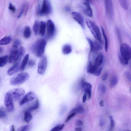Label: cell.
<instances>
[{"instance_id":"c3c4849f","label":"cell","mask_w":131,"mask_h":131,"mask_svg":"<svg viewBox=\"0 0 131 131\" xmlns=\"http://www.w3.org/2000/svg\"><path fill=\"white\" fill-rule=\"evenodd\" d=\"M82 124V121L79 119H78L77 120L75 123V126H78L81 125Z\"/></svg>"},{"instance_id":"11a10c76","label":"cell","mask_w":131,"mask_h":131,"mask_svg":"<svg viewBox=\"0 0 131 131\" xmlns=\"http://www.w3.org/2000/svg\"><path fill=\"white\" fill-rule=\"evenodd\" d=\"M100 105L101 107H103L104 105V102L103 100L101 101L100 102Z\"/></svg>"},{"instance_id":"7402d4cb","label":"cell","mask_w":131,"mask_h":131,"mask_svg":"<svg viewBox=\"0 0 131 131\" xmlns=\"http://www.w3.org/2000/svg\"><path fill=\"white\" fill-rule=\"evenodd\" d=\"M46 29V24L43 21H41L40 25L39 34L41 36H43L45 34Z\"/></svg>"},{"instance_id":"5bb4252c","label":"cell","mask_w":131,"mask_h":131,"mask_svg":"<svg viewBox=\"0 0 131 131\" xmlns=\"http://www.w3.org/2000/svg\"><path fill=\"white\" fill-rule=\"evenodd\" d=\"M92 87L91 84L87 82H84L82 85V89L87 96L89 99H90L91 97Z\"/></svg>"},{"instance_id":"8d00e7d4","label":"cell","mask_w":131,"mask_h":131,"mask_svg":"<svg viewBox=\"0 0 131 131\" xmlns=\"http://www.w3.org/2000/svg\"><path fill=\"white\" fill-rule=\"evenodd\" d=\"M21 41L19 39H16L14 41L12 48H18V47L20 45Z\"/></svg>"},{"instance_id":"3957f363","label":"cell","mask_w":131,"mask_h":131,"mask_svg":"<svg viewBox=\"0 0 131 131\" xmlns=\"http://www.w3.org/2000/svg\"><path fill=\"white\" fill-rule=\"evenodd\" d=\"M29 78V75L26 72L18 73L12 77L10 80V84L12 85H19L27 81Z\"/></svg>"},{"instance_id":"277c9868","label":"cell","mask_w":131,"mask_h":131,"mask_svg":"<svg viewBox=\"0 0 131 131\" xmlns=\"http://www.w3.org/2000/svg\"><path fill=\"white\" fill-rule=\"evenodd\" d=\"M52 8L51 3L48 0L42 1L41 7L38 10V13L40 15L48 14L52 12Z\"/></svg>"},{"instance_id":"5b68a950","label":"cell","mask_w":131,"mask_h":131,"mask_svg":"<svg viewBox=\"0 0 131 131\" xmlns=\"http://www.w3.org/2000/svg\"><path fill=\"white\" fill-rule=\"evenodd\" d=\"M120 54L126 61H128L131 58V47L127 43H122L121 45L120 48Z\"/></svg>"},{"instance_id":"30bf717a","label":"cell","mask_w":131,"mask_h":131,"mask_svg":"<svg viewBox=\"0 0 131 131\" xmlns=\"http://www.w3.org/2000/svg\"><path fill=\"white\" fill-rule=\"evenodd\" d=\"M47 34L49 37H52L55 31V27L53 21L50 19L48 20L47 23Z\"/></svg>"},{"instance_id":"816d5d0a","label":"cell","mask_w":131,"mask_h":131,"mask_svg":"<svg viewBox=\"0 0 131 131\" xmlns=\"http://www.w3.org/2000/svg\"><path fill=\"white\" fill-rule=\"evenodd\" d=\"M87 95L85 93L83 95L82 97V101L83 103L85 102L86 100Z\"/></svg>"},{"instance_id":"d6a6232c","label":"cell","mask_w":131,"mask_h":131,"mask_svg":"<svg viewBox=\"0 0 131 131\" xmlns=\"http://www.w3.org/2000/svg\"><path fill=\"white\" fill-rule=\"evenodd\" d=\"M119 3L122 8L125 10H127L128 8V4L127 1L126 0H119Z\"/></svg>"},{"instance_id":"2e32d148","label":"cell","mask_w":131,"mask_h":131,"mask_svg":"<svg viewBox=\"0 0 131 131\" xmlns=\"http://www.w3.org/2000/svg\"><path fill=\"white\" fill-rule=\"evenodd\" d=\"M19 62L16 63L8 70L7 72L8 74L11 76L16 73L20 69Z\"/></svg>"},{"instance_id":"83f0119b","label":"cell","mask_w":131,"mask_h":131,"mask_svg":"<svg viewBox=\"0 0 131 131\" xmlns=\"http://www.w3.org/2000/svg\"><path fill=\"white\" fill-rule=\"evenodd\" d=\"M11 38L10 36H6L2 38L0 40L1 45H7L10 42Z\"/></svg>"},{"instance_id":"e575fe53","label":"cell","mask_w":131,"mask_h":131,"mask_svg":"<svg viewBox=\"0 0 131 131\" xmlns=\"http://www.w3.org/2000/svg\"><path fill=\"white\" fill-rule=\"evenodd\" d=\"M109 118L110 120V124L108 129V131H112L115 125L114 121L112 116H110Z\"/></svg>"},{"instance_id":"7c38bea8","label":"cell","mask_w":131,"mask_h":131,"mask_svg":"<svg viewBox=\"0 0 131 131\" xmlns=\"http://www.w3.org/2000/svg\"><path fill=\"white\" fill-rule=\"evenodd\" d=\"M35 95L33 92L30 91L27 93L23 97L20 102V105H23L33 100L35 98Z\"/></svg>"},{"instance_id":"ab89813d","label":"cell","mask_w":131,"mask_h":131,"mask_svg":"<svg viewBox=\"0 0 131 131\" xmlns=\"http://www.w3.org/2000/svg\"><path fill=\"white\" fill-rule=\"evenodd\" d=\"M98 89L100 92L102 93H105L106 92V86L103 84H100L98 86Z\"/></svg>"},{"instance_id":"9c48e42d","label":"cell","mask_w":131,"mask_h":131,"mask_svg":"<svg viewBox=\"0 0 131 131\" xmlns=\"http://www.w3.org/2000/svg\"><path fill=\"white\" fill-rule=\"evenodd\" d=\"M47 64L46 57L44 56L42 57L39 61L37 71L39 74L42 75L44 73Z\"/></svg>"},{"instance_id":"603a6c76","label":"cell","mask_w":131,"mask_h":131,"mask_svg":"<svg viewBox=\"0 0 131 131\" xmlns=\"http://www.w3.org/2000/svg\"><path fill=\"white\" fill-rule=\"evenodd\" d=\"M72 51L71 46L68 44L64 45L62 47V51L63 53L67 55L70 53Z\"/></svg>"},{"instance_id":"52a82bcc","label":"cell","mask_w":131,"mask_h":131,"mask_svg":"<svg viewBox=\"0 0 131 131\" xmlns=\"http://www.w3.org/2000/svg\"><path fill=\"white\" fill-rule=\"evenodd\" d=\"M13 101L11 95L8 92L5 95L4 105L6 109L9 112H12L14 110Z\"/></svg>"},{"instance_id":"4fadbf2b","label":"cell","mask_w":131,"mask_h":131,"mask_svg":"<svg viewBox=\"0 0 131 131\" xmlns=\"http://www.w3.org/2000/svg\"><path fill=\"white\" fill-rule=\"evenodd\" d=\"M18 49V48H12L8 57V61L9 63H12L13 62H15L17 57Z\"/></svg>"},{"instance_id":"6f0895ef","label":"cell","mask_w":131,"mask_h":131,"mask_svg":"<svg viewBox=\"0 0 131 131\" xmlns=\"http://www.w3.org/2000/svg\"><path fill=\"white\" fill-rule=\"evenodd\" d=\"M121 131H131V130L129 129H126L122 130Z\"/></svg>"},{"instance_id":"74e56055","label":"cell","mask_w":131,"mask_h":131,"mask_svg":"<svg viewBox=\"0 0 131 131\" xmlns=\"http://www.w3.org/2000/svg\"><path fill=\"white\" fill-rule=\"evenodd\" d=\"M6 112L5 109L3 107H1L0 108V118H3L6 117Z\"/></svg>"},{"instance_id":"60d3db41","label":"cell","mask_w":131,"mask_h":131,"mask_svg":"<svg viewBox=\"0 0 131 131\" xmlns=\"http://www.w3.org/2000/svg\"><path fill=\"white\" fill-rule=\"evenodd\" d=\"M119 60L120 62L123 65H126L128 64V61L126 60L122 56L121 54H119L118 55Z\"/></svg>"},{"instance_id":"d590c367","label":"cell","mask_w":131,"mask_h":131,"mask_svg":"<svg viewBox=\"0 0 131 131\" xmlns=\"http://www.w3.org/2000/svg\"><path fill=\"white\" fill-rule=\"evenodd\" d=\"M64 126V124L58 125L53 128L50 131H59L62 129Z\"/></svg>"},{"instance_id":"94428289","label":"cell","mask_w":131,"mask_h":131,"mask_svg":"<svg viewBox=\"0 0 131 131\" xmlns=\"http://www.w3.org/2000/svg\"></svg>"},{"instance_id":"f35d334b","label":"cell","mask_w":131,"mask_h":131,"mask_svg":"<svg viewBox=\"0 0 131 131\" xmlns=\"http://www.w3.org/2000/svg\"><path fill=\"white\" fill-rule=\"evenodd\" d=\"M30 128L29 125H26L19 127L17 131H28Z\"/></svg>"},{"instance_id":"ffe728a7","label":"cell","mask_w":131,"mask_h":131,"mask_svg":"<svg viewBox=\"0 0 131 131\" xmlns=\"http://www.w3.org/2000/svg\"><path fill=\"white\" fill-rule=\"evenodd\" d=\"M102 49L101 45L96 41H93V45L91 51H96L100 50Z\"/></svg>"},{"instance_id":"e0dca14e","label":"cell","mask_w":131,"mask_h":131,"mask_svg":"<svg viewBox=\"0 0 131 131\" xmlns=\"http://www.w3.org/2000/svg\"><path fill=\"white\" fill-rule=\"evenodd\" d=\"M26 51L25 48L23 46H20L18 49L17 57L15 63L19 62L22 57L24 55Z\"/></svg>"},{"instance_id":"91938a15","label":"cell","mask_w":131,"mask_h":131,"mask_svg":"<svg viewBox=\"0 0 131 131\" xmlns=\"http://www.w3.org/2000/svg\"><path fill=\"white\" fill-rule=\"evenodd\" d=\"M130 91H131V88H130Z\"/></svg>"},{"instance_id":"681fc988","label":"cell","mask_w":131,"mask_h":131,"mask_svg":"<svg viewBox=\"0 0 131 131\" xmlns=\"http://www.w3.org/2000/svg\"><path fill=\"white\" fill-rule=\"evenodd\" d=\"M87 39L90 46L91 50L92 49V47L93 41H92L89 38H87Z\"/></svg>"},{"instance_id":"484cf974","label":"cell","mask_w":131,"mask_h":131,"mask_svg":"<svg viewBox=\"0 0 131 131\" xmlns=\"http://www.w3.org/2000/svg\"><path fill=\"white\" fill-rule=\"evenodd\" d=\"M32 119V116L30 112L25 110L24 113V120L26 123H29Z\"/></svg>"},{"instance_id":"d4e9b609","label":"cell","mask_w":131,"mask_h":131,"mask_svg":"<svg viewBox=\"0 0 131 131\" xmlns=\"http://www.w3.org/2000/svg\"><path fill=\"white\" fill-rule=\"evenodd\" d=\"M118 79L117 75H115L111 79L110 82V86L111 88L115 87L118 83Z\"/></svg>"},{"instance_id":"cb8c5ba5","label":"cell","mask_w":131,"mask_h":131,"mask_svg":"<svg viewBox=\"0 0 131 131\" xmlns=\"http://www.w3.org/2000/svg\"><path fill=\"white\" fill-rule=\"evenodd\" d=\"M40 23L37 20H35L33 25V29L34 35H37L39 33Z\"/></svg>"},{"instance_id":"836d02e7","label":"cell","mask_w":131,"mask_h":131,"mask_svg":"<svg viewBox=\"0 0 131 131\" xmlns=\"http://www.w3.org/2000/svg\"><path fill=\"white\" fill-rule=\"evenodd\" d=\"M102 70V68L101 67L96 68L93 71L92 74L96 76L99 75L101 74Z\"/></svg>"},{"instance_id":"680465c9","label":"cell","mask_w":131,"mask_h":131,"mask_svg":"<svg viewBox=\"0 0 131 131\" xmlns=\"http://www.w3.org/2000/svg\"><path fill=\"white\" fill-rule=\"evenodd\" d=\"M2 51V48L1 47L0 48V53H1Z\"/></svg>"},{"instance_id":"1f68e13d","label":"cell","mask_w":131,"mask_h":131,"mask_svg":"<svg viewBox=\"0 0 131 131\" xmlns=\"http://www.w3.org/2000/svg\"><path fill=\"white\" fill-rule=\"evenodd\" d=\"M97 67L94 64H92L91 62H90L87 68V72L88 73H92L95 68Z\"/></svg>"},{"instance_id":"ac0fdd59","label":"cell","mask_w":131,"mask_h":131,"mask_svg":"<svg viewBox=\"0 0 131 131\" xmlns=\"http://www.w3.org/2000/svg\"><path fill=\"white\" fill-rule=\"evenodd\" d=\"M103 56L101 53H99L96 56L94 64L97 67H99L102 64L103 62Z\"/></svg>"},{"instance_id":"6da1fadb","label":"cell","mask_w":131,"mask_h":131,"mask_svg":"<svg viewBox=\"0 0 131 131\" xmlns=\"http://www.w3.org/2000/svg\"><path fill=\"white\" fill-rule=\"evenodd\" d=\"M47 44L46 40L40 39L36 41L32 45L31 50L37 56L40 57L43 55Z\"/></svg>"},{"instance_id":"7dc6e473","label":"cell","mask_w":131,"mask_h":131,"mask_svg":"<svg viewBox=\"0 0 131 131\" xmlns=\"http://www.w3.org/2000/svg\"><path fill=\"white\" fill-rule=\"evenodd\" d=\"M108 76V73L107 72L104 73L102 76V80L103 81L105 80L107 78Z\"/></svg>"},{"instance_id":"f5cc1de1","label":"cell","mask_w":131,"mask_h":131,"mask_svg":"<svg viewBox=\"0 0 131 131\" xmlns=\"http://www.w3.org/2000/svg\"><path fill=\"white\" fill-rule=\"evenodd\" d=\"M10 131H15V128L14 125H12L10 127Z\"/></svg>"},{"instance_id":"8fae6325","label":"cell","mask_w":131,"mask_h":131,"mask_svg":"<svg viewBox=\"0 0 131 131\" xmlns=\"http://www.w3.org/2000/svg\"><path fill=\"white\" fill-rule=\"evenodd\" d=\"M71 15L73 19L83 28L84 27V21L83 18L79 13L75 12H72Z\"/></svg>"},{"instance_id":"db71d44e","label":"cell","mask_w":131,"mask_h":131,"mask_svg":"<svg viewBox=\"0 0 131 131\" xmlns=\"http://www.w3.org/2000/svg\"><path fill=\"white\" fill-rule=\"evenodd\" d=\"M104 122L103 120L101 119L100 121V124L101 126H103L104 125Z\"/></svg>"},{"instance_id":"ba28073f","label":"cell","mask_w":131,"mask_h":131,"mask_svg":"<svg viewBox=\"0 0 131 131\" xmlns=\"http://www.w3.org/2000/svg\"><path fill=\"white\" fill-rule=\"evenodd\" d=\"M105 12L107 16L110 18H112L114 14L113 3L112 1H104Z\"/></svg>"},{"instance_id":"f907efd6","label":"cell","mask_w":131,"mask_h":131,"mask_svg":"<svg viewBox=\"0 0 131 131\" xmlns=\"http://www.w3.org/2000/svg\"><path fill=\"white\" fill-rule=\"evenodd\" d=\"M24 10L23 7V6L22 8H21V10H20V12L19 14H18L17 16V17L18 18H20V17L23 13H24Z\"/></svg>"},{"instance_id":"9a60e30c","label":"cell","mask_w":131,"mask_h":131,"mask_svg":"<svg viewBox=\"0 0 131 131\" xmlns=\"http://www.w3.org/2000/svg\"><path fill=\"white\" fill-rule=\"evenodd\" d=\"M83 8L84 13L88 17H91L93 16L92 10L88 3L84 2L83 3Z\"/></svg>"},{"instance_id":"b9f144b4","label":"cell","mask_w":131,"mask_h":131,"mask_svg":"<svg viewBox=\"0 0 131 131\" xmlns=\"http://www.w3.org/2000/svg\"><path fill=\"white\" fill-rule=\"evenodd\" d=\"M116 31L117 36L119 41H121L122 37L120 29L118 27H117L116 28Z\"/></svg>"},{"instance_id":"f6af8a7d","label":"cell","mask_w":131,"mask_h":131,"mask_svg":"<svg viewBox=\"0 0 131 131\" xmlns=\"http://www.w3.org/2000/svg\"><path fill=\"white\" fill-rule=\"evenodd\" d=\"M8 8L9 9L13 12H15L16 11V7L11 3H9Z\"/></svg>"},{"instance_id":"4316f807","label":"cell","mask_w":131,"mask_h":131,"mask_svg":"<svg viewBox=\"0 0 131 131\" xmlns=\"http://www.w3.org/2000/svg\"><path fill=\"white\" fill-rule=\"evenodd\" d=\"M31 34V30L30 27L26 26L25 27L23 31V36L25 38H29Z\"/></svg>"},{"instance_id":"8992f818","label":"cell","mask_w":131,"mask_h":131,"mask_svg":"<svg viewBox=\"0 0 131 131\" xmlns=\"http://www.w3.org/2000/svg\"><path fill=\"white\" fill-rule=\"evenodd\" d=\"M8 92L11 95L13 100L15 101L21 99L25 93V90L22 88L13 89Z\"/></svg>"},{"instance_id":"bcb514c9","label":"cell","mask_w":131,"mask_h":131,"mask_svg":"<svg viewBox=\"0 0 131 131\" xmlns=\"http://www.w3.org/2000/svg\"><path fill=\"white\" fill-rule=\"evenodd\" d=\"M35 64V62L33 60H29L28 62V66L30 67L34 66Z\"/></svg>"},{"instance_id":"9f6ffc18","label":"cell","mask_w":131,"mask_h":131,"mask_svg":"<svg viewBox=\"0 0 131 131\" xmlns=\"http://www.w3.org/2000/svg\"><path fill=\"white\" fill-rule=\"evenodd\" d=\"M75 131H81L82 130V128L80 127H77L75 129Z\"/></svg>"},{"instance_id":"4dcf8cb0","label":"cell","mask_w":131,"mask_h":131,"mask_svg":"<svg viewBox=\"0 0 131 131\" xmlns=\"http://www.w3.org/2000/svg\"><path fill=\"white\" fill-rule=\"evenodd\" d=\"M8 57L6 55L0 58V67H3L6 65L8 60Z\"/></svg>"},{"instance_id":"7bdbcfd3","label":"cell","mask_w":131,"mask_h":131,"mask_svg":"<svg viewBox=\"0 0 131 131\" xmlns=\"http://www.w3.org/2000/svg\"><path fill=\"white\" fill-rule=\"evenodd\" d=\"M76 114V113H70L66 118L65 121V123L67 122L68 121L70 120Z\"/></svg>"},{"instance_id":"f1b7e54d","label":"cell","mask_w":131,"mask_h":131,"mask_svg":"<svg viewBox=\"0 0 131 131\" xmlns=\"http://www.w3.org/2000/svg\"><path fill=\"white\" fill-rule=\"evenodd\" d=\"M101 28L103 35L105 41V50L106 52H107L108 50V39L104 28L102 26H101Z\"/></svg>"},{"instance_id":"ee69618b","label":"cell","mask_w":131,"mask_h":131,"mask_svg":"<svg viewBox=\"0 0 131 131\" xmlns=\"http://www.w3.org/2000/svg\"><path fill=\"white\" fill-rule=\"evenodd\" d=\"M125 76L127 80L131 82V74L129 72L127 71L125 73Z\"/></svg>"},{"instance_id":"d6986e66","label":"cell","mask_w":131,"mask_h":131,"mask_svg":"<svg viewBox=\"0 0 131 131\" xmlns=\"http://www.w3.org/2000/svg\"><path fill=\"white\" fill-rule=\"evenodd\" d=\"M29 57V54H27L24 56L21 65L20 67V70L21 71L24 70L25 67L28 62V60Z\"/></svg>"},{"instance_id":"f546056e","label":"cell","mask_w":131,"mask_h":131,"mask_svg":"<svg viewBox=\"0 0 131 131\" xmlns=\"http://www.w3.org/2000/svg\"><path fill=\"white\" fill-rule=\"evenodd\" d=\"M84 112V110L83 107L81 106H79L72 110L70 113H76L83 114Z\"/></svg>"},{"instance_id":"7a4b0ae2","label":"cell","mask_w":131,"mask_h":131,"mask_svg":"<svg viewBox=\"0 0 131 131\" xmlns=\"http://www.w3.org/2000/svg\"><path fill=\"white\" fill-rule=\"evenodd\" d=\"M85 21L87 26L94 37L99 42L102 43L101 34L98 27L89 19H86Z\"/></svg>"},{"instance_id":"44dd1931","label":"cell","mask_w":131,"mask_h":131,"mask_svg":"<svg viewBox=\"0 0 131 131\" xmlns=\"http://www.w3.org/2000/svg\"><path fill=\"white\" fill-rule=\"evenodd\" d=\"M39 105V101L38 99H37L32 104L29 106L26 110L30 112L35 110L38 108Z\"/></svg>"}]
</instances>
